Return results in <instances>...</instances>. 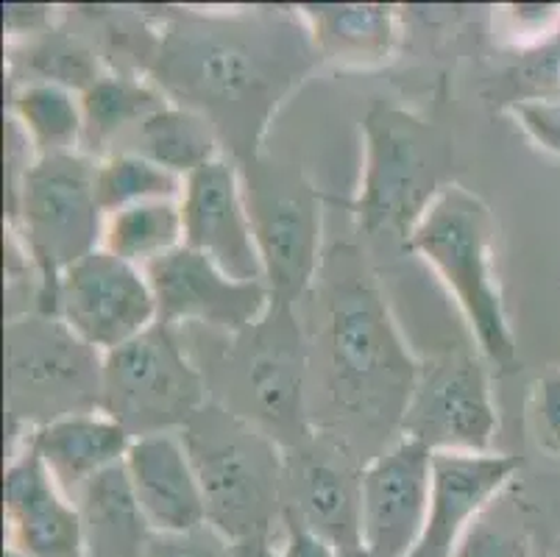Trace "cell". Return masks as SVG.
Masks as SVG:
<instances>
[{
    "mask_svg": "<svg viewBox=\"0 0 560 557\" xmlns=\"http://www.w3.org/2000/svg\"><path fill=\"white\" fill-rule=\"evenodd\" d=\"M265 31L248 37L246 28L223 25H176L162 39L156 56V86L201 112L212 126L265 115L290 81L288 61H271Z\"/></svg>",
    "mask_w": 560,
    "mask_h": 557,
    "instance_id": "1",
    "label": "cell"
},
{
    "mask_svg": "<svg viewBox=\"0 0 560 557\" xmlns=\"http://www.w3.org/2000/svg\"><path fill=\"white\" fill-rule=\"evenodd\" d=\"M491 240V212L460 184H446L407 234V245L455 295L482 355L508 365L516 355V337L493 274Z\"/></svg>",
    "mask_w": 560,
    "mask_h": 557,
    "instance_id": "2",
    "label": "cell"
},
{
    "mask_svg": "<svg viewBox=\"0 0 560 557\" xmlns=\"http://www.w3.org/2000/svg\"><path fill=\"white\" fill-rule=\"evenodd\" d=\"M95 156L45 153L25 173L9 204L12 229L39 274L43 315H54L59 276L104 243L106 214L95 196Z\"/></svg>",
    "mask_w": 560,
    "mask_h": 557,
    "instance_id": "3",
    "label": "cell"
},
{
    "mask_svg": "<svg viewBox=\"0 0 560 557\" xmlns=\"http://www.w3.org/2000/svg\"><path fill=\"white\" fill-rule=\"evenodd\" d=\"M329 360L338 398L358 416L405 421L419 371L412 368L382 301L365 285H335Z\"/></svg>",
    "mask_w": 560,
    "mask_h": 557,
    "instance_id": "4",
    "label": "cell"
},
{
    "mask_svg": "<svg viewBox=\"0 0 560 557\" xmlns=\"http://www.w3.org/2000/svg\"><path fill=\"white\" fill-rule=\"evenodd\" d=\"M365 142L360 221L369 232L410 234L444 190L446 146L432 126L390 106L371 112Z\"/></svg>",
    "mask_w": 560,
    "mask_h": 557,
    "instance_id": "5",
    "label": "cell"
},
{
    "mask_svg": "<svg viewBox=\"0 0 560 557\" xmlns=\"http://www.w3.org/2000/svg\"><path fill=\"white\" fill-rule=\"evenodd\" d=\"M101 410L131 438L176 432L203 410V380L173 337V326L156 321L104 355Z\"/></svg>",
    "mask_w": 560,
    "mask_h": 557,
    "instance_id": "6",
    "label": "cell"
},
{
    "mask_svg": "<svg viewBox=\"0 0 560 557\" xmlns=\"http://www.w3.org/2000/svg\"><path fill=\"white\" fill-rule=\"evenodd\" d=\"M104 355L75 337L62 318L12 321L7 329V382L12 416L43 413L45 423L101 410Z\"/></svg>",
    "mask_w": 560,
    "mask_h": 557,
    "instance_id": "7",
    "label": "cell"
},
{
    "mask_svg": "<svg viewBox=\"0 0 560 557\" xmlns=\"http://www.w3.org/2000/svg\"><path fill=\"white\" fill-rule=\"evenodd\" d=\"M54 315L90 349L109 355L151 329L160 321V306L140 265L95 248L59 276Z\"/></svg>",
    "mask_w": 560,
    "mask_h": 557,
    "instance_id": "8",
    "label": "cell"
},
{
    "mask_svg": "<svg viewBox=\"0 0 560 557\" xmlns=\"http://www.w3.org/2000/svg\"><path fill=\"white\" fill-rule=\"evenodd\" d=\"M243 176V173H241ZM254 240L265 268V285L279 304L296 301L318 270L320 209L299 173L257 167L243 176Z\"/></svg>",
    "mask_w": 560,
    "mask_h": 557,
    "instance_id": "9",
    "label": "cell"
},
{
    "mask_svg": "<svg viewBox=\"0 0 560 557\" xmlns=\"http://www.w3.org/2000/svg\"><path fill=\"white\" fill-rule=\"evenodd\" d=\"M432 449L401 438L360 474V546L371 557H410L430 513Z\"/></svg>",
    "mask_w": 560,
    "mask_h": 557,
    "instance_id": "10",
    "label": "cell"
},
{
    "mask_svg": "<svg viewBox=\"0 0 560 557\" xmlns=\"http://www.w3.org/2000/svg\"><path fill=\"white\" fill-rule=\"evenodd\" d=\"M243 432H229L201 441L187 432L185 443L201 477L207 513L212 527L229 541L268 533L277 499V463L262 449L259 436L243 441Z\"/></svg>",
    "mask_w": 560,
    "mask_h": 557,
    "instance_id": "11",
    "label": "cell"
},
{
    "mask_svg": "<svg viewBox=\"0 0 560 557\" xmlns=\"http://www.w3.org/2000/svg\"><path fill=\"white\" fill-rule=\"evenodd\" d=\"M401 429L432 452H491L497 413L480 362L446 357L419 371Z\"/></svg>",
    "mask_w": 560,
    "mask_h": 557,
    "instance_id": "12",
    "label": "cell"
},
{
    "mask_svg": "<svg viewBox=\"0 0 560 557\" xmlns=\"http://www.w3.org/2000/svg\"><path fill=\"white\" fill-rule=\"evenodd\" d=\"M142 270L154 288L160 324L167 326L203 324L241 332L257 324L273 301L265 282H237L187 245Z\"/></svg>",
    "mask_w": 560,
    "mask_h": 557,
    "instance_id": "13",
    "label": "cell"
},
{
    "mask_svg": "<svg viewBox=\"0 0 560 557\" xmlns=\"http://www.w3.org/2000/svg\"><path fill=\"white\" fill-rule=\"evenodd\" d=\"M185 245L210 257L237 282H265L262 257L254 240L243 176L226 156L207 162L185 178L182 193Z\"/></svg>",
    "mask_w": 560,
    "mask_h": 557,
    "instance_id": "14",
    "label": "cell"
},
{
    "mask_svg": "<svg viewBox=\"0 0 560 557\" xmlns=\"http://www.w3.org/2000/svg\"><path fill=\"white\" fill-rule=\"evenodd\" d=\"M518 460L497 452H435L432 454L430 513L419 546L410 557H455L463 535L491 508Z\"/></svg>",
    "mask_w": 560,
    "mask_h": 557,
    "instance_id": "15",
    "label": "cell"
},
{
    "mask_svg": "<svg viewBox=\"0 0 560 557\" xmlns=\"http://www.w3.org/2000/svg\"><path fill=\"white\" fill-rule=\"evenodd\" d=\"M7 546L25 557H86L84 524L34 446L14 454L7 466Z\"/></svg>",
    "mask_w": 560,
    "mask_h": 557,
    "instance_id": "16",
    "label": "cell"
},
{
    "mask_svg": "<svg viewBox=\"0 0 560 557\" xmlns=\"http://www.w3.org/2000/svg\"><path fill=\"white\" fill-rule=\"evenodd\" d=\"M124 468L154 533H187L210 521L201 477L179 432L135 438Z\"/></svg>",
    "mask_w": 560,
    "mask_h": 557,
    "instance_id": "17",
    "label": "cell"
},
{
    "mask_svg": "<svg viewBox=\"0 0 560 557\" xmlns=\"http://www.w3.org/2000/svg\"><path fill=\"white\" fill-rule=\"evenodd\" d=\"M131 441L135 438L104 410L56 418L39 423L34 436H28V443L39 454L50 477L73 502L90 479L124 463Z\"/></svg>",
    "mask_w": 560,
    "mask_h": 557,
    "instance_id": "18",
    "label": "cell"
},
{
    "mask_svg": "<svg viewBox=\"0 0 560 557\" xmlns=\"http://www.w3.org/2000/svg\"><path fill=\"white\" fill-rule=\"evenodd\" d=\"M310 39L338 68H380L396 48V9L382 3H320L304 7Z\"/></svg>",
    "mask_w": 560,
    "mask_h": 557,
    "instance_id": "19",
    "label": "cell"
},
{
    "mask_svg": "<svg viewBox=\"0 0 560 557\" xmlns=\"http://www.w3.org/2000/svg\"><path fill=\"white\" fill-rule=\"evenodd\" d=\"M75 508L84 524L86 557H142L151 533L124 463L84 485Z\"/></svg>",
    "mask_w": 560,
    "mask_h": 557,
    "instance_id": "20",
    "label": "cell"
},
{
    "mask_svg": "<svg viewBox=\"0 0 560 557\" xmlns=\"http://www.w3.org/2000/svg\"><path fill=\"white\" fill-rule=\"evenodd\" d=\"M288 513L335 549L360 546V477L332 457H307Z\"/></svg>",
    "mask_w": 560,
    "mask_h": 557,
    "instance_id": "21",
    "label": "cell"
},
{
    "mask_svg": "<svg viewBox=\"0 0 560 557\" xmlns=\"http://www.w3.org/2000/svg\"><path fill=\"white\" fill-rule=\"evenodd\" d=\"M115 151L142 153L156 165L185 178L221 156L215 126L210 123V117L173 104V101L165 109L154 112L149 120H142L135 131H129Z\"/></svg>",
    "mask_w": 560,
    "mask_h": 557,
    "instance_id": "22",
    "label": "cell"
},
{
    "mask_svg": "<svg viewBox=\"0 0 560 557\" xmlns=\"http://www.w3.org/2000/svg\"><path fill=\"white\" fill-rule=\"evenodd\" d=\"M171 104L165 92L151 81L129 76H106L81 92L84 109V153L93 156L106 146H120L142 120Z\"/></svg>",
    "mask_w": 560,
    "mask_h": 557,
    "instance_id": "23",
    "label": "cell"
},
{
    "mask_svg": "<svg viewBox=\"0 0 560 557\" xmlns=\"http://www.w3.org/2000/svg\"><path fill=\"white\" fill-rule=\"evenodd\" d=\"M179 245H185L179 201H142L106 214L101 248L126 263L145 268Z\"/></svg>",
    "mask_w": 560,
    "mask_h": 557,
    "instance_id": "24",
    "label": "cell"
},
{
    "mask_svg": "<svg viewBox=\"0 0 560 557\" xmlns=\"http://www.w3.org/2000/svg\"><path fill=\"white\" fill-rule=\"evenodd\" d=\"M12 117L23 126L39 156L79 151L84 142L81 92L54 81H28L14 92Z\"/></svg>",
    "mask_w": 560,
    "mask_h": 557,
    "instance_id": "25",
    "label": "cell"
},
{
    "mask_svg": "<svg viewBox=\"0 0 560 557\" xmlns=\"http://www.w3.org/2000/svg\"><path fill=\"white\" fill-rule=\"evenodd\" d=\"M185 176L131 151H109L95 162V196L104 214L142 201H182Z\"/></svg>",
    "mask_w": 560,
    "mask_h": 557,
    "instance_id": "26",
    "label": "cell"
},
{
    "mask_svg": "<svg viewBox=\"0 0 560 557\" xmlns=\"http://www.w3.org/2000/svg\"><path fill=\"white\" fill-rule=\"evenodd\" d=\"M511 104L527 101H560V28L549 37L527 45L505 73Z\"/></svg>",
    "mask_w": 560,
    "mask_h": 557,
    "instance_id": "27",
    "label": "cell"
},
{
    "mask_svg": "<svg viewBox=\"0 0 560 557\" xmlns=\"http://www.w3.org/2000/svg\"><path fill=\"white\" fill-rule=\"evenodd\" d=\"M248 376H252L254 398H257L259 410H265V416L277 418V421L296 416L293 410L299 407V382H302V374H299V365L288 351H259L252 360Z\"/></svg>",
    "mask_w": 560,
    "mask_h": 557,
    "instance_id": "28",
    "label": "cell"
},
{
    "mask_svg": "<svg viewBox=\"0 0 560 557\" xmlns=\"http://www.w3.org/2000/svg\"><path fill=\"white\" fill-rule=\"evenodd\" d=\"M232 544L207 521L187 533H151L142 557H232Z\"/></svg>",
    "mask_w": 560,
    "mask_h": 557,
    "instance_id": "29",
    "label": "cell"
},
{
    "mask_svg": "<svg viewBox=\"0 0 560 557\" xmlns=\"http://www.w3.org/2000/svg\"><path fill=\"white\" fill-rule=\"evenodd\" d=\"M529 423L541 452L560 457V368H552L533 382L529 393Z\"/></svg>",
    "mask_w": 560,
    "mask_h": 557,
    "instance_id": "30",
    "label": "cell"
},
{
    "mask_svg": "<svg viewBox=\"0 0 560 557\" xmlns=\"http://www.w3.org/2000/svg\"><path fill=\"white\" fill-rule=\"evenodd\" d=\"M455 557H529V549L518 535L491 524L486 513H482L471 524V530L463 535Z\"/></svg>",
    "mask_w": 560,
    "mask_h": 557,
    "instance_id": "31",
    "label": "cell"
},
{
    "mask_svg": "<svg viewBox=\"0 0 560 557\" xmlns=\"http://www.w3.org/2000/svg\"><path fill=\"white\" fill-rule=\"evenodd\" d=\"M513 117L527 137L544 151L560 156V101H527L511 104Z\"/></svg>",
    "mask_w": 560,
    "mask_h": 557,
    "instance_id": "32",
    "label": "cell"
},
{
    "mask_svg": "<svg viewBox=\"0 0 560 557\" xmlns=\"http://www.w3.org/2000/svg\"><path fill=\"white\" fill-rule=\"evenodd\" d=\"M505 20L508 34H513L527 48L560 28V7L558 3H513L505 9Z\"/></svg>",
    "mask_w": 560,
    "mask_h": 557,
    "instance_id": "33",
    "label": "cell"
},
{
    "mask_svg": "<svg viewBox=\"0 0 560 557\" xmlns=\"http://www.w3.org/2000/svg\"><path fill=\"white\" fill-rule=\"evenodd\" d=\"M279 557H340L329 541L304 527L293 513H284V538L279 544Z\"/></svg>",
    "mask_w": 560,
    "mask_h": 557,
    "instance_id": "34",
    "label": "cell"
},
{
    "mask_svg": "<svg viewBox=\"0 0 560 557\" xmlns=\"http://www.w3.org/2000/svg\"><path fill=\"white\" fill-rule=\"evenodd\" d=\"M232 557H279V546L271 544L268 533L248 535V538L234 541Z\"/></svg>",
    "mask_w": 560,
    "mask_h": 557,
    "instance_id": "35",
    "label": "cell"
},
{
    "mask_svg": "<svg viewBox=\"0 0 560 557\" xmlns=\"http://www.w3.org/2000/svg\"><path fill=\"white\" fill-rule=\"evenodd\" d=\"M340 557H371L363 546H354V549H340Z\"/></svg>",
    "mask_w": 560,
    "mask_h": 557,
    "instance_id": "36",
    "label": "cell"
},
{
    "mask_svg": "<svg viewBox=\"0 0 560 557\" xmlns=\"http://www.w3.org/2000/svg\"><path fill=\"white\" fill-rule=\"evenodd\" d=\"M7 557H25V555H20L18 549H9V546H7Z\"/></svg>",
    "mask_w": 560,
    "mask_h": 557,
    "instance_id": "37",
    "label": "cell"
}]
</instances>
